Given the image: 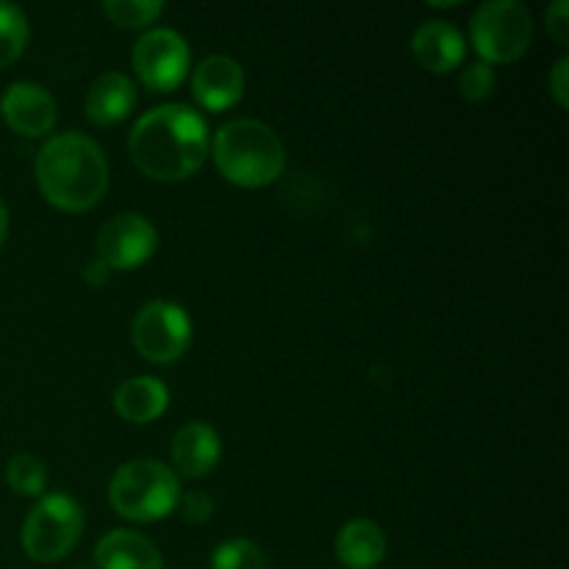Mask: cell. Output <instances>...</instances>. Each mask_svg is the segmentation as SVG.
<instances>
[{"mask_svg": "<svg viewBox=\"0 0 569 569\" xmlns=\"http://www.w3.org/2000/svg\"><path fill=\"white\" fill-rule=\"evenodd\" d=\"M214 161L231 183L259 189L281 176L287 153L270 126L259 120H237L217 131Z\"/></svg>", "mask_w": 569, "mask_h": 569, "instance_id": "3", "label": "cell"}, {"mask_svg": "<svg viewBox=\"0 0 569 569\" xmlns=\"http://www.w3.org/2000/svg\"><path fill=\"white\" fill-rule=\"evenodd\" d=\"M128 150L139 172L153 181H183L203 167L209 131L203 117L187 106H159L133 126Z\"/></svg>", "mask_w": 569, "mask_h": 569, "instance_id": "1", "label": "cell"}, {"mask_svg": "<svg viewBox=\"0 0 569 569\" xmlns=\"http://www.w3.org/2000/svg\"><path fill=\"white\" fill-rule=\"evenodd\" d=\"M83 531V511L67 495L39 500L22 526V548L33 561L53 565L76 550Z\"/></svg>", "mask_w": 569, "mask_h": 569, "instance_id": "6", "label": "cell"}, {"mask_svg": "<svg viewBox=\"0 0 569 569\" xmlns=\"http://www.w3.org/2000/svg\"><path fill=\"white\" fill-rule=\"evenodd\" d=\"M545 28L550 37L559 44H569V3L567 0H556L545 11Z\"/></svg>", "mask_w": 569, "mask_h": 569, "instance_id": "24", "label": "cell"}, {"mask_svg": "<svg viewBox=\"0 0 569 569\" xmlns=\"http://www.w3.org/2000/svg\"><path fill=\"white\" fill-rule=\"evenodd\" d=\"M133 70L153 92H170L189 76V44L170 28L148 31L133 48Z\"/></svg>", "mask_w": 569, "mask_h": 569, "instance_id": "8", "label": "cell"}, {"mask_svg": "<svg viewBox=\"0 0 569 569\" xmlns=\"http://www.w3.org/2000/svg\"><path fill=\"white\" fill-rule=\"evenodd\" d=\"M220 433L206 422H189L172 439V465L187 478L209 476L220 461Z\"/></svg>", "mask_w": 569, "mask_h": 569, "instance_id": "13", "label": "cell"}, {"mask_svg": "<svg viewBox=\"0 0 569 569\" xmlns=\"http://www.w3.org/2000/svg\"><path fill=\"white\" fill-rule=\"evenodd\" d=\"M178 503H181V517L192 526H200L214 515V503L206 492H187L183 498H178Z\"/></svg>", "mask_w": 569, "mask_h": 569, "instance_id": "23", "label": "cell"}, {"mask_svg": "<svg viewBox=\"0 0 569 569\" xmlns=\"http://www.w3.org/2000/svg\"><path fill=\"white\" fill-rule=\"evenodd\" d=\"M211 569H267V559L259 545L248 539H231L214 550Z\"/></svg>", "mask_w": 569, "mask_h": 569, "instance_id": "21", "label": "cell"}, {"mask_svg": "<svg viewBox=\"0 0 569 569\" xmlns=\"http://www.w3.org/2000/svg\"><path fill=\"white\" fill-rule=\"evenodd\" d=\"M550 92H553L556 103H559L561 109H567L569 106V59H559V64H556L553 72H550Z\"/></svg>", "mask_w": 569, "mask_h": 569, "instance_id": "25", "label": "cell"}, {"mask_svg": "<svg viewBox=\"0 0 569 569\" xmlns=\"http://www.w3.org/2000/svg\"><path fill=\"white\" fill-rule=\"evenodd\" d=\"M192 342V322L187 311L170 300H153L142 306L133 320V345L156 365H170L187 353Z\"/></svg>", "mask_w": 569, "mask_h": 569, "instance_id": "7", "label": "cell"}, {"mask_svg": "<svg viewBox=\"0 0 569 569\" xmlns=\"http://www.w3.org/2000/svg\"><path fill=\"white\" fill-rule=\"evenodd\" d=\"M98 569H164L159 548L137 531H111L94 548Z\"/></svg>", "mask_w": 569, "mask_h": 569, "instance_id": "14", "label": "cell"}, {"mask_svg": "<svg viewBox=\"0 0 569 569\" xmlns=\"http://www.w3.org/2000/svg\"><path fill=\"white\" fill-rule=\"evenodd\" d=\"M6 481H9L11 492L22 495V498H37L44 492V483H48V470H44L42 461L37 456H14L6 467Z\"/></svg>", "mask_w": 569, "mask_h": 569, "instance_id": "19", "label": "cell"}, {"mask_svg": "<svg viewBox=\"0 0 569 569\" xmlns=\"http://www.w3.org/2000/svg\"><path fill=\"white\" fill-rule=\"evenodd\" d=\"M28 42V20L22 9L0 3V70L14 64Z\"/></svg>", "mask_w": 569, "mask_h": 569, "instance_id": "18", "label": "cell"}, {"mask_svg": "<svg viewBox=\"0 0 569 569\" xmlns=\"http://www.w3.org/2000/svg\"><path fill=\"white\" fill-rule=\"evenodd\" d=\"M0 111L6 126L22 137H44L56 126V100L37 83H11L0 100Z\"/></svg>", "mask_w": 569, "mask_h": 569, "instance_id": "10", "label": "cell"}, {"mask_svg": "<svg viewBox=\"0 0 569 569\" xmlns=\"http://www.w3.org/2000/svg\"><path fill=\"white\" fill-rule=\"evenodd\" d=\"M37 183L50 206L61 211H89L109 189V164L92 139L59 133L37 156Z\"/></svg>", "mask_w": 569, "mask_h": 569, "instance_id": "2", "label": "cell"}, {"mask_svg": "<svg viewBox=\"0 0 569 569\" xmlns=\"http://www.w3.org/2000/svg\"><path fill=\"white\" fill-rule=\"evenodd\" d=\"M470 37L483 64H511L533 39L531 11L517 0H489L472 14Z\"/></svg>", "mask_w": 569, "mask_h": 569, "instance_id": "5", "label": "cell"}, {"mask_svg": "<svg viewBox=\"0 0 569 569\" xmlns=\"http://www.w3.org/2000/svg\"><path fill=\"white\" fill-rule=\"evenodd\" d=\"M167 403H170V392L161 381L148 376H137L131 381L120 383V389L114 392V409L122 420L137 422H153L164 415Z\"/></svg>", "mask_w": 569, "mask_h": 569, "instance_id": "16", "label": "cell"}, {"mask_svg": "<svg viewBox=\"0 0 569 569\" xmlns=\"http://www.w3.org/2000/svg\"><path fill=\"white\" fill-rule=\"evenodd\" d=\"M6 233H9V214H6V206L0 203V244H3Z\"/></svg>", "mask_w": 569, "mask_h": 569, "instance_id": "27", "label": "cell"}, {"mask_svg": "<svg viewBox=\"0 0 569 569\" xmlns=\"http://www.w3.org/2000/svg\"><path fill=\"white\" fill-rule=\"evenodd\" d=\"M181 498L178 476L156 459H137L114 472L109 487L111 509L133 522H156L170 515Z\"/></svg>", "mask_w": 569, "mask_h": 569, "instance_id": "4", "label": "cell"}, {"mask_svg": "<svg viewBox=\"0 0 569 569\" xmlns=\"http://www.w3.org/2000/svg\"><path fill=\"white\" fill-rule=\"evenodd\" d=\"M244 92V72L231 56H209L194 67L192 94L203 109L226 111Z\"/></svg>", "mask_w": 569, "mask_h": 569, "instance_id": "11", "label": "cell"}, {"mask_svg": "<svg viewBox=\"0 0 569 569\" xmlns=\"http://www.w3.org/2000/svg\"><path fill=\"white\" fill-rule=\"evenodd\" d=\"M156 228L139 214H117L98 231V259L109 270H137L153 256Z\"/></svg>", "mask_w": 569, "mask_h": 569, "instance_id": "9", "label": "cell"}, {"mask_svg": "<svg viewBox=\"0 0 569 569\" xmlns=\"http://www.w3.org/2000/svg\"><path fill=\"white\" fill-rule=\"evenodd\" d=\"M495 83H498L495 70L489 64H483V61L467 67L459 78L461 94H465L467 100H472V103H478V100H487L489 94L495 92Z\"/></svg>", "mask_w": 569, "mask_h": 569, "instance_id": "22", "label": "cell"}, {"mask_svg": "<svg viewBox=\"0 0 569 569\" xmlns=\"http://www.w3.org/2000/svg\"><path fill=\"white\" fill-rule=\"evenodd\" d=\"M103 11L120 28H144L159 20L164 3L159 0H106Z\"/></svg>", "mask_w": 569, "mask_h": 569, "instance_id": "20", "label": "cell"}, {"mask_svg": "<svg viewBox=\"0 0 569 569\" xmlns=\"http://www.w3.org/2000/svg\"><path fill=\"white\" fill-rule=\"evenodd\" d=\"M337 556L350 569H372L387 556V537L370 520H353L339 531Z\"/></svg>", "mask_w": 569, "mask_h": 569, "instance_id": "17", "label": "cell"}, {"mask_svg": "<svg viewBox=\"0 0 569 569\" xmlns=\"http://www.w3.org/2000/svg\"><path fill=\"white\" fill-rule=\"evenodd\" d=\"M137 106V89L122 72H103L87 92V117L94 126H117Z\"/></svg>", "mask_w": 569, "mask_h": 569, "instance_id": "15", "label": "cell"}, {"mask_svg": "<svg viewBox=\"0 0 569 569\" xmlns=\"http://www.w3.org/2000/svg\"><path fill=\"white\" fill-rule=\"evenodd\" d=\"M109 267L103 264V261L100 259H92L87 264V270H83V278H87V283L89 287H103L106 281H109Z\"/></svg>", "mask_w": 569, "mask_h": 569, "instance_id": "26", "label": "cell"}, {"mask_svg": "<svg viewBox=\"0 0 569 569\" xmlns=\"http://www.w3.org/2000/svg\"><path fill=\"white\" fill-rule=\"evenodd\" d=\"M411 53L428 72H450L465 59V37L450 22L428 20L417 28Z\"/></svg>", "mask_w": 569, "mask_h": 569, "instance_id": "12", "label": "cell"}]
</instances>
